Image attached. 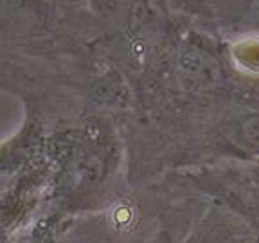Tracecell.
Wrapping results in <instances>:
<instances>
[{"label": "cell", "instance_id": "1", "mask_svg": "<svg viewBox=\"0 0 259 243\" xmlns=\"http://www.w3.org/2000/svg\"><path fill=\"white\" fill-rule=\"evenodd\" d=\"M243 137L247 139L248 144L252 146H259V115H254V117L247 119L243 123Z\"/></svg>", "mask_w": 259, "mask_h": 243}]
</instances>
